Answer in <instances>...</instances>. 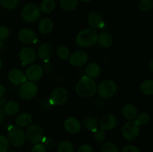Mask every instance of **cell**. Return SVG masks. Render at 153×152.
<instances>
[{"mask_svg": "<svg viewBox=\"0 0 153 152\" xmlns=\"http://www.w3.org/2000/svg\"><path fill=\"white\" fill-rule=\"evenodd\" d=\"M68 59L72 66L75 67H80L88 63V55L84 51H77L72 53Z\"/></svg>", "mask_w": 153, "mask_h": 152, "instance_id": "cell-10", "label": "cell"}, {"mask_svg": "<svg viewBox=\"0 0 153 152\" xmlns=\"http://www.w3.org/2000/svg\"><path fill=\"white\" fill-rule=\"evenodd\" d=\"M40 105H41L42 109H43V110H49V109H50L51 107L53 106L52 105V103H51L50 100L49 99L43 100V101L41 102V104H40Z\"/></svg>", "mask_w": 153, "mask_h": 152, "instance_id": "cell-42", "label": "cell"}, {"mask_svg": "<svg viewBox=\"0 0 153 152\" xmlns=\"http://www.w3.org/2000/svg\"><path fill=\"white\" fill-rule=\"evenodd\" d=\"M3 47H4V43H3L2 40H0V50H1V49H2Z\"/></svg>", "mask_w": 153, "mask_h": 152, "instance_id": "cell-48", "label": "cell"}, {"mask_svg": "<svg viewBox=\"0 0 153 152\" xmlns=\"http://www.w3.org/2000/svg\"><path fill=\"white\" fill-rule=\"evenodd\" d=\"M69 98L68 91L62 86H59L52 92L50 101L53 106H60L64 104Z\"/></svg>", "mask_w": 153, "mask_h": 152, "instance_id": "cell-9", "label": "cell"}, {"mask_svg": "<svg viewBox=\"0 0 153 152\" xmlns=\"http://www.w3.org/2000/svg\"><path fill=\"white\" fill-rule=\"evenodd\" d=\"M36 57H37V54H36L34 49L31 47H28V46L22 48L19 54V60L23 65L31 64L34 63V61L36 60Z\"/></svg>", "mask_w": 153, "mask_h": 152, "instance_id": "cell-12", "label": "cell"}, {"mask_svg": "<svg viewBox=\"0 0 153 152\" xmlns=\"http://www.w3.org/2000/svg\"><path fill=\"white\" fill-rule=\"evenodd\" d=\"M117 90V86L114 80H105L100 83L97 87V91L103 99H108L112 98L116 94Z\"/></svg>", "mask_w": 153, "mask_h": 152, "instance_id": "cell-5", "label": "cell"}, {"mask_svg": "<svg viewBox=\"0 0 153 152\" xmlns=\"http://www.w3.org/2000/svg\"><path fill=\"white\" fill-rule=\"evenodd\" d=\"M0 4L7 10H13L17 7L19 0H0Z\"/></svg>", "mask_w": 153, "mask_h": 152, "instance_id": "cell-31", "label": "cell"}, {"mask_svg": "<svg viewBox=\"0 0 153 152\" xmlns=\"http://www.w3.org/2000/svg\"><path fill=\"white\" fill-rule=\"evenodd\" d=\"M150 120V116H149V113H146V112H143V113H140L139 115H137V117H136L135 121L139 125H145L148 123Z\"/></svg>", "mask_w": 153, "mask_h": 152, "instance_id": "cell-32", "label": "cell"}, {"mask_svg": "<svg viewBox=\"0 0 153 152\" xmlns=\"http://www.w3.org/2000/svg\"><path fill=\"white\" fill-rule=\"evenodd\" d=\"M117 124V118L114 115L106 114L101 118L99 125L100 128L104 131H111L116 128Z\"/></svg>", "mask_w": 153, "mask_h": 152, "instance_id": "cell-13", "label": "cell"}, {"mask_svg": "<svg viewBox=\"0 0 153 152\" xmlns=\"http://www.w3.org/2000/svg\"><path fill=\"white\" fill-rule=\"evenodd\" d=\"M138 6L140 10L142 11H149L153 7V1L152 0H140Z\"/></svg>", "mask_w": 153, "mask_h": 152, "instance_id": "cell-33", "label": "cell"}, {"mask_svg": "<svg viewBox=\"0 0 153 152\" xmlns=\"http://www.w3.org/2000/svg\"><path fill=\"white\" fill-rule=\"evenodd\" d=\"M74 148L73 144L67 140L61 142L58 146V152H73Z\"/></svg>", "mask_w": 153, "mask_h": 152, "instance_id": "cell-29", "label": "cell"}, {"mask_svg": "<svg viewBox=\"0 0 153 152\" xmlns=\"http://www.w3.org/2000/svg\"><path fill=\"white\" fill-rule=\"evenodd\" d=\"M123 152H140V151L137 146L129 145H126L123 148Z\"/></svg>", "mask_w": 153, "mask_h": 152, "instance_id": "cell-41", "label": "cell"}, {"mask_svg": "<svg viewBox=\"0 0 153 152\" xmlns=\"http://www.w3.org/2000/svg\"><path fill=\"white\" fill-rule=\"evenodd\" d=\"M43 145L46 147V148H52L55 146V140L51 137H46L43 140Z\"/></svg>", "mask_w": 153, "mask_h": 152, "instance_id": "cell-37", "label": "cell"}, {"mask_svg": "<svg viewBox=\"0 0 153 152\" xmlns=\"http://www.w3.org/2000/svg\"><path fill=\"white\" fill-rule=\"evenodd\" d=\"M53 46L49 43H44L40 45L37 49V55L41 61H46L50 59L52 55H53Z\"/></svg>", "mask_w": 153, "mask_h": 152, "instance_id": "cell-18", "label": "cell"}, {"mask_svg": "<svg viewBox=\"0 0 153 152\" xmlns=\"http://www.w3.org/2000/svg\"><path fill=\"white\" fill-rule=\"evenodd\" d=\"M85 72H86L87 76L94 79L100 76L101 70H100V66L97 63H91L86 66Z\"/></svg>", "mask_w": 153, "mask_h": 152, "instance_id": "cell-23", "label": "cell"}, {"mask_svg": "<svg viewBox=\"0 0 153 152\" xmlns=\"http://www.w3.org/2000/svg\"><path fill=\"white\" fill-rule=\"evenodd\" d=\"M64 127L67 132L72 134H75L81 131L82 124L77 118L68 117L64 121Z\"/></svg>", "mask_w": 153, "mask_h": 152, "instance_id": "cell-16", "label": "cell"}, {"mask_svg": "<svg viewBox=\"0 0 153 152\" xmlns=\"http://www.w3.org/2000/svg\"><path fill=\"white\" fill-rule=\"evenodd\" d=\"M10 35V31L6 26H0V40H4Z\"/></svg>", "mask_w": 153, "mask_h": 152, "instance_id": "cell-38", "label": "cell"}, {"mask_svg": "<svg viewBox=\"0 0 153 152\" xmlns=\"http://www.w3.org/2000/svg\"><path fill=\"white\" fill-rule=\"evenodd\" d=\"M9 143L7 137L0 134V152H7L9 150Z\"/></svg>", "mask_w": 153, "mask_h": 152, "instance_id": "cell-35", "label": "cell"}, {"mask_svg": "<svg viewBox=\"0 0 153 152\" xmlns=\"http://www.w3.org/2000/svg\"><path fill=\"white\" fill-rule=\"evenodd\" d=\"M98 36V33L94 28H85L76 35V43L79 47H91L97 43Z\"/></svg>", "mask_w": 153, "mask_h": 152, "instance_id": "cell-2", "label": "cell"}, {"mask_svg": "<svg viewBox=\"0 0 153 152\" xmlns=\"http://www.w3.org/2000/svg\"><path fill=\"white\" fill-rule=\"evenodd\" d=\"M5 92V89H4V86L3 85L0 84V96H3Z\"/></svg>", "mask_w": 153, "mask_h": 152, "instance_id": "cell-45", "label": "cell"}, {"mask_svg": "<svg viewBox=\"0 0 153 152\" xmlns=\"http://www.w3.org/2000/svg\"><path fill=\"white\" fill-rule=\"evenodd\" d=\"M56 54L58 58L61 60H67L70 57V50L65 46H60L57 48Z\"/></svg>", "mask_w": 153, "mask_h": 152, "instance_id": "cell-30", "label": "cell"}, {"mask_svg": "<svg viewBox=\"0 0 153 152\" xmlns=\"http://www.w3.org/2000/svg\"><path fill=\"white\" fill-rule=\"evenodd\" d=\"M94 139L98 142H104L106 139V133L105 131L102 129H97L94 132Z\"/></svg>", "mask_w": 153, "mask_h": 152, "instance_id": "cell-36", "label": "cell"}, {"mask_svg": "<svg viewBox=\"0 0 153 152\" xmlns=\"http://www.w3.org/2000/svg\"><path fill=\"white\" fill-rule=\"evenodd\" d=\"M8 80L13 85H21L27 80L25 74L19 69H13L7 74Z\"/></svg>", "mask_w": 153, "mask_h": 152, "instance_id": "cell-14", "label": "cell"}, {"mask_svg": "<svg viewBox=\"0 0 153 152\" xmlns=\"http://www.w3.org/2000/svg\"><path fill=\"white\" fill-rule=\"evenodd\" d=\"M53 22L49 18H44L41 19L38 24V30L41 34H48L53 30Z\"/></svg>", "mask_w": 153, "mask_h": 152, "instance_id": "cell-20", "label": "cell"}, {"mask_svg": "<svg viewBox=\"0 0 153 152\" xmlns=\"http://www.w3.org/2000/svg\"><path fill=\"white\" fill-rule=\"evenodd\" d=\"M102 152H119L117 146L113 142H105L101 148Z\"/></svg>", "mask_w": 153, "mask_h": 152, "instance_id": "cell-34", "label": "cell"}, {"mask_svg": "<svg viewBox=\"0 0 153 152\" xmlns=\"http://www.w3.org/2000/svg\"><path fill=\"white\" fill-rule=\"evenodd\" d=\"M4 119V113L3 111V109L0 107V125L3 122Z\"/></svg>", "mask_w": 153, "mask_h": 152, "instance_id": "cell-44", "label": "cell"}, {"mask_svg": "<svg viewBox=\"0 0 153 152\" xmlns=\"http://www.w3.org/2000/svg\"><path fill=\"white\" fill-rule=\"evenodd\" d=\"M88 22L91 28H102L105 25L104 19L99 12L92 11L88 16Z\"/></svg>", "mask_w": 153, "mask_h": 152, "instance_id": "cell-17", "label": "cell"}, {"mask_svg": "<svg viewBox=\"0 0 153 152\" xmlns=\"http://www.w3.org/2000/svg\"><path fill=\"white\" fill-rule=\"evenodd\" d=\"M5 104V100L3 96H0V107H1V106H3Z\"/></svg>", "mask_w": 153, "mask_h": 152, "instance_id": "cell-46", "label": "cell"}, {"mask_svg": "<svg viewBox=\"0 0 153 152\" xmlns=\"http://www.w3.org/2000/svg\"><path fill=\"white\" fill-rule=\"evenodd\" d=\"M140 90L143 95H152L153 94V80L152 79H147L142 82Z\"/></svg>", "mask_w": 153, "mask_h": 152, "instance_id": "cell-27", "label": "cell"}, {"mask_svg": "<svg viewBox=\"0 0 153 152\" xmlns=\"http://www.w3.org/2000/svg\"><path fill=\"white\" fill-rule=\"evenodd\" d=\"M76 92L82 98H91L97 92V85L93 78L85 75L76 85Z\"/></svg>", "mask_w": 153, "mask_h": 152, "instance_id": "cell-1", "label": "cell"}, {"mask_svg": "<svg viewBox=\"0 0 153 152\" xmlns=\"http://www.w3.org/2000/svg\"><path fill=\"white\" fill-rule=\"evenodd\" d=\"M25 134L26 139L34 145L41 143L45 138L44 130L37 124L28 125Z\"/></svg>", "mask_w": 153, "mask_h": 152, "instance_id": "cell-3", "label": "cell"}, {"mask_svg": "<svg viewBox=\"0 0 153 152\" xmlns=\"http://www.w3.org/2000/svg\"><path fill=\"white\" fill-rule=\"evenodd\" d=\"M55 2L54 0H43L40 3V12L44 13H50L55 10Z\"/></svg>", "mask_w": 153, "mask_h": 152, "instance_id": "cell-28", "label": "cell"}, {"mask_svg": "<svg viewBox=\"0 0 153 152\" xmlns=\"http://www.w3.org/2000/svg\"><path fill=\"white\" fill-rule=\"evenodd\" d=\"M97 42L103 48H109L113 44V37L110 34L107 32H103L98 36Z\"/></svg>", "mask_w": 153, "mask_h": 152, "instance_id": "cell-24", "label": "cell"}, {"mask_svg": "<svg viewBox=\"0 0 153 152\" xmlns=\"http://www.w3.org/2000/svg\"><path fill=\"white\" fill-rule=\"evenodd\" d=\"M31 152H46V148L42 143H38L34 145Z\"/></svg>", "mask_w": 153, "mask_h": 152, "instance_id": "cell-39", "label": "cell"}, {"mask_svg": "<svg viewBox=\"0 0 153 152\" xmlns=\"http://www.w3.org/2000/svg\"><path fill=\"white\" fill-rule=\"evenodd\" d=\"M18 38L25 44H33L37 41V37L34 31L30 28H22L18 33Z\"/></svg>", "mask_w": 153, "mask_h": 152, "instance_id": "cell-15", "label": "cell"}, {"mask_svg": "<svg viewBox=\"0 0 153 152\" xmlns=\"http://www.w3.org/2000/svg\"><path fill=\"white\" fill-rule=\"evenodd\" d=\"M123 115L124 117L128 120L131 121L134 120L138 115V112H137V109L134 104H127L123 107L122 110Z\"/></svg>", "mask_w": 153, "mask_h": 152, "instance_id": "cell-19", "label": "cell"}, {"mask_svg": "<svg viewBox=\"0 0 153 152\" xmlns=\"http://www.w3.org/2000/svg\"><path fill=\"white\" fill-rule=\"evenodd\" d=\"M38 92L37 84L33 81H25L21 84L19 89V96L21 99L28 101L36 96Z\"/></svg>", "mask_w": 153, "mask_h": 152, "instance_id": "cell-6", "label": "cell"}, {"mask_svg": "<svg viewBox=\"0 0 153 152\" xmlns=\"http://www.w3.org/2000/svg\"><path fill=\"white\" fill-rule=\"evenodd\" d=\"M83 125L85 128L92 132H95L99 128V122L94 116H89L85 118Z\"/></svg>", "mask_w": 153, "mask_h": 152, "instance_id": "cell-25", "label": "cell"}, {"mask_svg": "<svg viewBox=\"0 0 153 152\" xmlns=\"http://www.w3.org/2000/svg\"><path fill=\"white\" fill-rule=\"evenodd\" d=\"M123 136L128 141H134L137 138L140 133V125L135 120L126 122L123 127Z\"/></svg>", "mask_w": 153, "mask_h": 152, "instance_id": "cell-8", "label": "cell"}, {"mask_svg": "<svg viewBox=\"0 0 153 152\" xmlns=\"http://www.w3.org/2000/svg\"><path fill=\"white\" fill-rule=\"evenodd\" d=\"M7 140L14 147H21L25 142V134L18 126H10L7 130Z\"/></svg>", "mask_w": 153, "mask_h": 152, "instance_id": "cell-4", "label": "cell"}, {"mask_svg": "<svg viewBox=\"0 0 153 152\" xmlns=\"http://www.w3.org/2000/svg\"><path fill=\"white\" fill-rule=\"evenodd\" d=\"M7 152H16V151H7Z\"/></svg>", "mask_w": 153, "mask_h": 152, "instance_id": "cell-51", "label": "cell"}, {"mask_svg": "<svg viewBox=\"0 0 153 152\" xmlns=\"http://www.w3.org/2000/svg\"><path fill=\"white\" fill-rule=\"evenodd\" d=\"M25 77L30 81L39 80L43 75V69L39 64H32L28 67L25 74Z\"/></svg>", "mask_w": 153, "mask_h": 152, "instance_id": "cell-11", "label": "cell"}, {"mask_svg": "<svg viewBox=\"0 0 153 152\" xmlns=\"http://www.w3.org/2000/svg\"><path fill=\"white\" fill-rule=\"evenodd\" d=\"M149 69H150V71H153V60H151L150 62H149Z\"/></svg>", "mask_w": 153, "mask_h": 152, "instance_id": "cell-47", "label": "cell"}, {"mask_svg": "<svg viewBox=\"0 0 153 152\" xmlns=\"http://www.w3.org/2000/svg\"><path fill=\"white\" fill-rule=\"evenodd\" d=\"M1 67H2V62H1V59H0V70H1Z\"/></svg>", "mask_w": 153, "mask_h": 152, "instance_id": "cell-50", "label": "cell"}, {"mask_svg": "<svg viewBox=\"0 0 153 152\" xmlns=\"http://www.w3.org/2000/svg\"><path fill=\"white\" fill-rule=\"evenodd\" d=\"M32 116L28 113H22L16 116L15 123L18 127H27L32 122Z\"/></svg>", "mask_w": 153, "mask_h": 152, "instance_id": "cell-21", "label": "cell"}, {"mask_svg": "<svg viewBox=\"0 0 153 152\" xmlns=\"http://www.w3.org/2000/svg\"><path fill=\"white\" fill-rule=\"evenodd\" d=\"M43 70L46 72H50L53 69V65H52V63L49 60L48 61H44V64H43Z\"/></svg>", "mask_w": 153, "mask_h": 152, "instance_id": "cell-43", "label": "cell"}, {"mask_svg": "<svg viewBox=\"0 0 153 152\" xmlns=\"http://www.w3.org/2000/svg\"><path fill=\"white\" fill-rule=\"evenodd\" d=\"M79 0H60V6L65 11H73L77 7Z\"/></svg>", "mask_w": 153, "mask_h": 152, "instance_id": "cell-26", "label": "cell"}, {"mask_svg": "<svg viewBox=\"0 0 153 152\" xmlns=\"http://www.w3.org/2000/svg\"><path fill=\"white\" fill-rule=\"evenodd\" d=\"M3 111L5 114L9 116H14L18 113L19 110V106L17 102L13 101H10L6 102L3 105Z\"/></svg>", "mask_w": 153, "mask_h": 152, "instance_id": "cell-22", "label": "cell"}, {"mask_svg": "<svg viewBox=\"0 0 153 152\" xmlns=\"http://www.w3.org/2000/svg\"><path fill=\"white\" fill-rule=\"evenodd\" d=\"M77 152H94V148L89 144H84L78 148Z\"/></svg>", "mask_w": 153, "mask_h": 152, "instance_id": "cell-40", "label": "cell"}, {"mask_svg": "<svg viewBox=\"0 0 153 152\" xmlns=\"http://www.w3.org/2000/svg\"><path fill=\"white\" fill-rule=\"evenodd\" d=\"M40 7L35 4H28L22 8L21 16L25 22H34L40 16Z\"/></svg>", "mask_w": 153, "mask_h": 152, "instance_id": "cell-7", "label": "cell"}, {"mask_svg": "<svg viewBox=\"0 0 153 152\" xmlns=\"http://www.w3.org/2000/svg\"><path fill=\"white\" fill-rule=\"evenodd\" d=\"M80 1H82V2H90L92 0H80Z\"/></svg>", "mask_w": 153, "mask_h": 152, "instance_id": "cell-49", "label": "cell"}]
</instances>
